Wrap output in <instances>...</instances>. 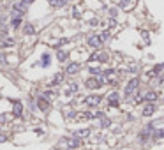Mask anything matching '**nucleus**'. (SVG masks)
Here are the masks:
<instances>
[{
	"mask_svg": "<svg viewBox=\"0 0 164 150\" xmlns=\"http://www.w3.org/2000/svg\"><path fill=\"white\" fill-rule=\"evenodd\" d=\"M41 65H42V67H48V65H50V55H48V53H44V55H42V62H41Z\"/></svg>",
	"mask_w": 164,
	"mask_h": 150,
	"instance_id": "obj_16",
	"label": "nucleus"
},
{
	"mask_svg": "<svg viewBox=\"0 0 164 150\" xmlns=\"http://www.w3.org/2000/svg\"><path fill=\"white\" fill-rule=\"evenodd\" d=\"M67 4V0H50V5L55 7V9H60V7H64Z\"/></svg>",
	"mask_w": 164,
	"mask_h": 150,
	"instance_id": "obj_12",
	"label": "nucleus"
},
{
	"mask_svg": "<svg viewBox=\"0 0 164 150\" xmlns=\"http://www.w3.org/2000/svg\"><path fill=\"white\" fill-rule=\"evenodd\" d=\"M19 25H21V18H13L11 19V27H13V28H18Z\"/></svg>",
	"mask_w": 164,
	"mask_h": 150,
	"instance_id": "obj_19",
	"label": "nucleus"
},
{
	"mask_svg": "<svg viewBox=\"0 0 164 150\" xmlns=\"http://www.w3.org/2000/svg\"><path fill=\"white\" fill-rule=\"evenodd\" d=\"M67 149H78L79 145H81V141H79V138H73V140H67Z\"/></svg>",
	"mask_w": 164,
	"mask_h": 150,
	"instance_id": "obj_13",
	"label": "nucleus"
},
{
	"mask_svg": "<svg viewBox=\"0 0 164 150\" xmlns=\"http://www.w3.org/2000/svg\"><path fill=\"white\" fill-rule=\"evenodd\" d=\"M101 101H102V97H101V95H87L83 102H87V106L94 108V106H99V102H101Z\"/></svg>",
	"mask_w": 164,
	"mask_h": 150,
	"instance_id": "obj_2",
	"label": "nucleus"
},
{
	"mask_svg": "<svg viewBox=\"0 0 164 150\" xmlns=\"http://www.w3.org/2000/svg\"><path fill=\"white\" fill-rule=\"evenodd\" d=\"M87 42H88V46L95 48V50H99V48H101V44H102V39H101V36H90Z\"/></svg>",
	"mask_w": 164,
	"mask_h": 150,
	"instance_id": "obj_3",
	"label": "nucleus"
},
{
	"mask_svg": "<svg viewBox=\"0 0 164 150\" xmlns=\"http://www.w3.org/2000/svg\"><path fill=\"white\" fill-rule=\"evenodd\" d=\"M79 69H81V65L76 64V62H73V64H69V65L65 67V73H67V74H76V73H79Z\"/></svg>",
	"mask_w": 164,
	"mask_h": 150,
	"instance_id": "obj_5",
	"label": "nucleus"
},
{
	"mask_svg": "<svg viewBox=\"0 0 164 150\" xmlns=\"http://www.w3.org/2000/svg\"><path fill=\"white\" fill-rule=\"evenodd\" d=\"M13 113H14V117H21V113H23V104L16 101L14 102V106H13Z\"/></svg>",
	"mask_w": 164,
	"mask_h": 150,
	"instance_id": "obj_9",
	"label": "nucleus"
},
{
	"mask_svg": "<svg viewBox=\"0 0 164 150\" xmlns=\"http://www.w3.org/2000/svg\"><path fill=\"white\" fill-rule=\"evenodd\" d=\"M37 106H39V110H42V111H46V110L50 108V102H48V99H46L44 95H41V97L37 99Z\"/></svg>",
	"mask_w": 164,
	"mask_h": 150,
	"instance_id": "obj_4",
	"label": "nucleus"
},
{
	"mask_svg": "<svg viewBox=\"0 0 164 150\" xmlns=\"http://www.w3.org/2000/svg\"><path fill=\"white\" fill-rule=\"evenodd\" d=\"M129 5H131V0H120V7H122V9H125Z\"/></svg>",
	"mask_w": 164,
	"mask_h": 150,
	"instance_id": "obj_26",
	"label": "nucleus"
},
{
	"mask_svg": "<svg viewBox=\"0 0 164 150\" xmlns=\"http://www.w3.org/2000/svg\"><path fill=\"white\" fill-rule=\"evenodd\" d=\"M5 140H7L5 136H0V141H5Z\"/></svg>",
	"mask_w": 164,
	"mask_h": 150,
	"instance_id": "obj_32",
	"label": "nucleus"
},
{
	"mask_svg": "<svg viewBox=\"0 0 164 150\" xmlns=\"http://www.w3.org/2000/svg\"><path fill=\"white\" fill-rule=\"evenodd\" d=\"M9 46H14V39L13 37H2L0 39V48H9Z\"/></svg>",
	"mask_w": 164,
	"mask_h": 150,
	"instance_id": "obj_8",
	"label": "nucleus"
},
{
	"mask_svg": "<svg viewBox=\"0 0 164 150\" xmlns=\"http://www.w3.org/2000/svg\"><path fill=\"white\" fill-rule=\"evenodd\" d=\"M62 79H64V76H62V74H56V76L53 78V81H51V85H58Z\"/></svg>",
	"mask_w": 164,
	"mask_h": 150,
	"instance_id": "obj_21",
	"label": "nucleus"
},
{
	"mask_svg": "<svg viewBox=\"0 0 164 150\" xmlns=\"http://www.w3.org/2000/svg\"><path fill=\"white\" fill-rule=\"evenodd\" d=\"M155 113V102H148L145 108H143V117H150Z\"/></svg>",
	"mask_w": 164,
	"mask_h": 150,
	"instance_id": "obj_6",
	"label": "nucleus"
},
{
	"mask_svg": "<svg viewBox=\"0 0 164 150\" xmlns=\"http://www.w3.org/2000/svg\"><path fill=\"white\" fill-rule=\"evenodd\" d=\"M90 134V129H79V131H76L73 134L74 138H83V136H88Z\"/></svg>",
	"mask_w": 164,
	"mask_h": 150,
	"instance_id": "obj_15",
	"label": "nucleus"
},
{
	"mask_svg": "<svg viewBox=\"0 0 164 150\" xmlns=\"http://www.w3.org/2000/svg\"><path fill=\"white\" fill-rule=\"evenodd\" d=\"M21 16H23V13H19V11H16V9L11 11V18H21Z\"/></svg>",
	"mask_w": 164,
	"mask_h": 150,
	"instance_id": "obj_22",
	"label": "nucleus"
},
{
	"mask_svg": "<svg viewBox=\"0 0 164 150\" xmlns=\"http://www.w3.org/2000/svg\"><path fill=\"white\" fill-rule=\"evenodd\" d=\"M67 56H69V53H67V51H58V53H56V58H58L60 62H64Z\"/></svg>",
	"mask_w": 164,
	"mask_h": 150,
	"instance_id": "obj_18",
	"label": "nucleus"
},
{
	"mask_svg": "<svg viewBox=\"0 0 164 150\" xmlns=\"http://www.w3.org/2000/svg\"><path fill=\"white\" fill-rule=\"evenodd\" d=\"M0 62H2V64H5V56L2 55V53H0Z\"/></svg>",
	"mask_w": 164,
	"mask_h": 150,
	"instance_id": "obj_30",
	"label": "nucleus"
},
{
	"mask_svg": "<svg viewBox=\"0 0 164 150\" xmlns=\"http://www.w3.org/2000/svg\"><path fill=\"white\" fill-rule=\"evenodd\" d=\"M5 117H7V115H4V113H2V115H0V122H5Z\"/></svg>",
	"mask_w": 164,
	"mask_h": 150,
	"instance_id": "obj_29",
	"label": "nucleus"
},
{
	"mask_svg": "<svg viewBox=\"0 0 164 150\" xmlns=\"http://www.w3.org/2000/svg\"><path fill=\"white\" fill-rule=\"evenodd\" d=\"M157 97H159V95H157V92H154V90H152V92H146V94L143 95V99L148 101V102H155V101H157Z\"/></svg>",
	"mask_w": 164,
	"mask_h": 150,
	"instance_id": "obj_10",
	"label": "nucleus"
},
{
	"mask_svg": "<svg viewBox=\"0 0 164 150\" xmlns=\"http://www.w3.org/2000/svg\"><path fill=\"white\" fill-rule=\"evenodd\" d=\"M27 5H28V4H25V2H18V4H14V5H13V9H16V11H19V13H23V14H25Z\"/></svg>",
	"mask_w": 164,
	"mask_h": 150,
	"instance_id": "obj_14",
	"label": "nucleus"
},
{
	"mask_svg": "<svg viewBox=\"0 0 164 150\" xmlns=\"http://www.w3.org/2000/svg\"><path fill=\"white\" fill-rule=\"evenodd\" d=\"M138 87H140V79H138V78H132V79L127 83V87H125V97H129V95L134 94Z\"/></svg>",
	"mask_w": 164,
	"mask_h": 150,
	"instance_id": "obj_1",
	"label": "nucleus"
},
{
	"mask_svg": "<svg viewBox=\"0 0 164 150\" xmlns=\"http://www.w3.org/2000/svg\"><path fill=\"white\" fill-rule=\"evenodd\" d=\"M108 102H109V106H118V94H117V92L109 94L108 95Z\"/></svg>",
	"mask_w": 164,
	"mask_h": 150,
	"instance_id": "obj_11",
	"label": "nucleus"
},
{
	"mask_svg": "<svg viewBox=\"0 0 164 150\" xmlns=\"http://www.w3.org/2000/svg\"><path fill=\"white\" fill-rule=\"evenodd\" d=\"M90 74L99 76V74H101V69H97V67H90Z\"/></svg>",
	"mask_w": 164,
	"mask_h": 150,
	"instance_id": "obj_27",
	"label": "nucleus"
},
{
	"mask_svg": "<svg viewBox=\"0 0 164 150\" xmlns=\"http://www.w3.org/2000/svg\"><path fill=\"white\" fill-rule=\"evenodd\" d=\"M21 2H25V4H32L34 0H21Z\"/></svg>",
	"mask_w": 164,
	"mask_h": 150,
	"instance_id": "obj_31",
	"label": "nucleus"
},
{
	"mask_svg": "<svg viewBox=\"0 0 164 150\" xmlns=\"http://www.w3.org/2000/svg\"><path fill=\"white\" fill-rule=\"evenodd\" d=\"M85 85H87L88 88H99V87H101V83H99L97 78H88V79L85 81Z\"/></svg>",
	"mask_w": 164,
	"mask_h": 150,
	"instance_id": "obj_7",
	"label": "nucleus"
},
{
	"mask_svg": "<svg viewBox=\"0 0 164 150\" xmlns=\"http://www.w3.org/2000/svg\"><path fill=\"white\" fill-rule=\"evenodd\" d=\"M55 150H58V149H55Z\"/></svg>",
	"mask_w": 164,
	"mask_h": 150,
	"instance_id": "obj_33",
	"label": "nucleus"
},
{
	"mask_svg": "<svg viewBox=\"0 0 164 150\" xmlns=\"http://www.w3.org/2000/svg\"><path fill=\"white\" fill-rule=\"evenodd\" d=\"M154 138L159 140V138H164V129H159L157 132H154Z\"/></svg>",
	"mask_w": 164,
	"mask_h": 150,
	"instance_id": "obj_24",
	"label": "nucleus"
},
{
	"mask_svg": "<svg viewBox=\"0 0 164 150\" xmlns=\"http://www.w3.org/2000/svg\"><path fill=\"white\" fill-rule=\"evenodd\" d=\"M101 39H102V41H108V39H109V32H102Z\"/></svg>",
	"mask_w": 164,
	"mask_h": 150,
	"instance_id": "obj_28",
	"label": "nucleus"
},
{
	"mask_svg": "<svg viewBox=\"0 0 164 150\" xmlns=\"http://www.w3.org/2000/svg\"><path fill=\"white\" fill-rule=\"evenodd\" d=\"M23 30H25V34H30V36H32V34L36 32V30H34V27H32L30 23H27V25L23 27Z\"/></svg>",
	"mask_w": 164,
	"mask_h": 150,
	"instance_id": "obj_17",
	"label": "nucleus"
},
{
	"mask_svg": "<svg viewBox=\"0 0 164 150\" xmlns=\"http://www.w3.org/2000/svg\"><path fill=\"white\" fill-rule=\"evenodd\" d=\"M79 117H81V118H88V120H92V118H95V117H94V115H92L90 111H85V113H81Z\"/></svg>",
	"mask_w": 164,
	"mask_h": 150,
	"instance_id": "obj_23",
	"label": "nucleus"
},
{
	"mask_svg": "<svg viewBox=\"0 0 164 150\" xmlns=\"http://www.w3.org/2000/svg\"><path fill=\"white\" fill-rule=\"evenodd\" d=\"M109 124H111V120H109V118H106V117H102V120H101V127H102V129H106Z\"/></svg>",
	"mask_w": 164,
	"mask_h": 150,
	"instance_id": "obj_20",
	"label": "nucleus"
},
{
	"mask_svg": "<svg viewBox=\"0 0 164 150\" xmlns=\"http://www.w3.org/2000/svg\"><path fill=\"white\" fill-rule=\"evenodd\" d=\"M0 37H7V28L4 25H0Z\"/></svg>",
	"mask_w": 164,
	"mask_h": 150,
	"instance_id": "obj_25",
	"label": "nucleus"
}]
</instances>
